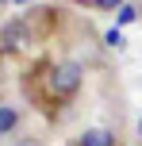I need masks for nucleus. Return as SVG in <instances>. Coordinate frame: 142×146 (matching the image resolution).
Masks as SVG:
<instances>
[{"mask_svg":"<svg viewBox=\"0 0 142 146\" xmlns=\"http://www.w3.org/2000/svg\"><path fill=\"white\" fill-rule=\"evenodd\" d=\"M85 85V66L81 62H54L46 69V92L54 100H73Z\"/></svg>","mask_w":142,"mask_h":146,"instance_id":"f257e3e1","label":"nucleus"},{"mask_svg":"<svg viewBox=\"0 0 142 146\" xmlns=\"http://www.w3.org/2000/svg\"><path fill=\"white\" fill-rule=\"evenodd\" d=\"M27 46H31V27H27L23 19L8 23L4 35H0V50H8V54H23Z\"/></svg>","mask_w":142,"mask_h":146,"instance_id":"f03ea898","label":"nucleus"},{"mask_svg":"<svg viewBox=\"0 0 142 146\" xmlns=\"http://www.w3.org/2000/svg\"><path fill=\"white\" fill-rule=\"evenodd\" d=\"M19 123H23L19 108H15V104H0V139L15 135V131H19Z\"/></svg>","mask_w":142,"mask_h":146,"instance_id":"7ed1b4c3","label":"nucleus"},{"mask_svg":"<svg viewBox=\"0 0 142 146\" xmlns=\"http://www.w3.org/2000/svg\"><path fill=\"white\" fill-rule=\"evenodd\" d=\"M77 146H115V135L104 127H89V131L77 135Z\"/></svg>","mask_w":142,"mask_h":146,"instance_id":"20e7f679","label":"nucleus"},{"mask_svg":"<svg viewBox=\"0 0 142 146\" xmlns=\"http://www.w3.org/2000/svg\"><path fill=\"white\" fill-rule=\"evenodd\" d=\"M104 42H108V46H115V50H119V46H123V35H119V31L112 27V31H108V35H104Z\"/></svg>","mask_w":142,"mask_h":146,"instance_id":"39448f33","label":"nucleus"},{"mask_svg":"<svg viewBox=\"0 0 142 146\" xmlns=\"http://www.w3.org/2000/svg\"><path fill=\"white\" fill-rule=\"evenodd\" d=\"M100 8H104V12H115V8H123V0H96Z\"/></svg>","mask_w":142,"mask_h":146,"instance_id":"423d86ee","label":"nucleus"},{"mask_svg":"<svg viewBox=\"0 0 142 146\" xmlns=\"http://www.w3.org/2000/svg\"><path fill=\"white\" fill-rule=\"evenodd\" d=\"M131 19H135V8L123 4V8H119V23H131Z\"/></svg>","mask_w":142,"mask_h":146,"instance_id":"0eeeda50","label":"nucleus"},{"mask_svg":"<svg viewBox=\"0 0 142 146\" xmlns=\"http://www.w3.org/2000/svg\"><path fill=\"white\" fill-rule=\"evenodd\" d=\"M15 146H42L38 139H31V135H23V139H15Z\"/></svg>","mask_w":142,"mask_h":146,"instance_id":"6e6552de","label":"nucleus"},{"mask_svg":"<svg viewBox=\"0 0 142 146\" xmlns=\"http://www.w3.org/2000/svg\"><path fill=\"white\" fill-rule=\"evenodd\" d=\"M138 139H142V115H138Z\"/></svg>","mask_w":142,"mask_h":146,"instance_id":"1a4fd4ad","label":"nucleus"},{"mask_svg":"<svg viewBox=\"0 0 142 146\" xmlns=\"http://www.w3.org/2000/svg\"><path fill=\"white\" fill-rule=\"evenodd\" d=\"M0 4H12V0H0Z\"/></svg>","mask_w":142,"mask_h":146,"instance_id":"9d476101","label":"nucleus"},{"mask_svg":"<svg viewBox=\"0 0 142 146\" xmlns=\"http://www.w3.org/2000/svg\"><path fill=\"white\" fill-rule=\"evenodd\" d=\"M15 4H23V0H15Z\"/></svg>","mask_w":142,"mask_h":146,"instance_id":"9b49d317","label":"nucleus"},{"mask_svg":"<svg viewBox=\"0 0 142 146\" xmlns=\"http://www.w3.org/2000/svg\"><path fill=\"white\" fill-rule=\"evenodd\" d=\"M69 146H77V142H69Z\"/></svg>","mask_w":142,"mask_h":146,"instance_id":"f8f14e48","label":"nucleus"},{"mask_svg":"<svg viewBox=\"0 0 142 146\" xmlns=\"http://www.w3.org/2000/svg\"><path fill=\"white\" fill-rule=\"evenodd\" d=\"M0 54H4V50H0Z\"/></svg>","mask_w":142,"mask_h":146,"instance_id":"ddd939ff","label":"nucleus"}]
</instances>
